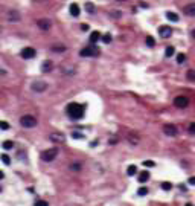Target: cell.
<instances>
[{
    "mask_svg": "<svg viewBox=\"0 0 195 206\" xmlns=\"http://www.w3.org/2000/svg\"><path fill=\"white\" fill-rule=\"evenodd\" d=\"M185 60H186V55H185V53H178V55H177V63H178V64L185 63Z\"/></svg>",
    "mask_w": 195,
    "mask_h": 206,
    "instance_id": "cell-23",
    "label": "cell"
},
{
    "mask_svg": "<svg viewBox=\"0 0 195 206\" xmlns=\"http://www.w3.org/2000/svg\"><path fill=\"white\" fill-rule=\"evenodd\" d=\"M163 131H165V134H168V136H175V134H177V127L168 124V125L163 127Z\"/></svg>",
    "mask_w": 195,
    "mask_h": 206,
    "instance_id": "cell-10",
    "label": "cell"
},
{
    "mask_svg": "<svg viewBox=\"0 0 195 206\" xmlns=\"http://www.w3.org/2000/svg\"><path fill=\"white\" fill-rule=\"evenodd\" d=\"M187 78L191 81H195V70H189L187 72Z\"/></svg>",
    "mask_w": 195,
    "mask_h": 206,
    "instance_id": "cell-31",
    "label": "cell"
},
{
    "mask_svg": "<svg viewBox=\"0 0 195 206\" xmlns=\"http://www.w3.org/2000/svg\"><path fill=\"white\" fill-rule=\"evenodd\" d=\"M72 138H75V139H84V134H81V133H76V131H73V133H72Z\"/></svg>",
    "mask_w": 195,
    "mask_h": 206,
    "instance_id": "cell-32",
    "label": "cell"
},
{
    "mask_svg": "<svg viewBox=\"0 0 195 206\" xmlns=\"http://www.w3.org/2000/svg\"><path fill=\"white\" fill-rule=\"evenodd\" d=\"M99 49L95 46V44H91V46H89V47H84L82 51L79 52V55L81 57H96V55H99Z\"/></svg>",
    "mask_w": 195,
    "mask_h": 206,
    "instance_id": "cell-3",
    "label": "cell"
},
{
    "mask_svg": "<svg viewBox=\"0 0 195 206\" xmlns=\"http://www.w3.org/2000/svg\"><path fill=\"white\" fill-rule=\"evenodd\" d=\"M192 35H194V38H195V31H194V32H192Z\"/></svg>",
    "mask_w": 195,
    "mask_h": 206,
    "instance_id": "cell-40",
    "label": "cell"
},
{
    "mask_svg": "<svg viewBox=\"0 0 195 206\" xmlns=\"http://www.w3.org/2000/svg\"><path fill=\"white\" fill-rule=\"evenodd\" d=\"M171 34H172V29L169 26H160L159 28V35L162 38H168V37H171Z\"/></svg>",
    "mask_w": 195,
    "mask_h": 206,
    "instance_id": "cell-9",
    "label": "cell"
},
{
    "mask_svg": "<svg viewBox=\"0 0 195 206\" xmlns=\"http://www.w3.org/2000/svg\"><path fill=\"white\" fill-rule=\"evenodd\" d=\"M81 29H82V31H89V25H81Z\"/></svg>",
    "mask_w": 195,
    "mask_h": 206,
    "instance_id": "cell-37",
    "label": "cell"
},
{
    "mask_svg": "<svg viewBox=\"0 0 195 206\" xmlns=\"http://www.w3.org/2000/svg\"><path fill=\"white\" fill-rule=\"evenodd\" d=\"M186 206H192V205H191V203H186Z\"/></svg>",
    "mask_w": 195,
    "mask_h": 206,
    "instance_id": "cell-41",
    "label": "cell"
},
{
    "mask_svg": "<svg viewBox=\"0 0 195 206\" xmlns=\"http://www.w3.org/2000/svg\"><path fill=\"white\" fill-rule=\"evenodd\" d=\"M146 44H148V46H154L155 44V41H154V38H153V37H146Z\"/></svg>",
    "mask_w": 195,
    "mask_h": 206,
    "instance_id": "cell-29",
    "label": "cell"
},
{
    "mask_svg": "<svg viewBox=\"0 0 195 206\" xmlns=\"http://www.w3.org/2000/svg\"><path fill=\"white\" fill-rule=\"evenodd\" d=\"M37 25H38V28L43 29V31H49L52 28V21L49 18H40L38 21H37Z\"/></svg>",
    "mask_w": 195,
    "mask_h": 206,
    "instance_id": "cell-7",
    "label": "cell"
},
{
    "mask_svg": "<svg viewBox=\"0 0 195 206\" xmlns=\"http://www.w3.org/2000/svg\"><path fill=\"white\" fill-rule=\"evenodd\" d=\"M101 38V34L97 31H95V32H91V35H90V41H91V44H95V43Z\"/></svg>",
    "mask_w": 195,
    "mask_h": 206,
    "instance_id": "cell-17",
    "label": "cell"
},
{
    "mask_svg": "<svg viewBox=\"0 0 195 206\" xmlns=\"http://www.w3.org/2000/svg\"><path fill=\"white\" fill-rule=\"evenodd\" d=\"M143 165H145V166H149V168H151V166H154L155 164H154L153 160H145V162H143Z\"/></svg>",
    "mask_w": 195,
    "mask_h": 206,
    "instance_id": "cell-35",
    "label": "cell"
},
{
    "mask_svg": "<svg viewBox=\"0 0 195 206\" xmlns=\"http://www.w3.org/2000/svg\"><path fill=\"white\" fill-rule=\"evenodd\" d=\"M0 160H2L5 165H9L11 164V157L8 154H2V156H0Z\"/></svg>",
    "mask_w": 195,
    "mask_h": 206,
    "instance_id": "cell-21",
    "label": "cell"
},
{
    "mask_svg": "<svg viewBox=\"0 0 195 206\" xmlns=\"http://www.w3.org/2000/svg\"><path fill=\"white\" fill-rule=\"evenodd\" d=\"M189 183H191V185H195V177H191V179H189Z\"/></svg>",
    "mask_w": 195,
    "mask_h": 206,
    "instance_id": "cell-38",
    "label": "cell"
},
{
    "mask_svg": "<svg viewBox=\"0 0 195 206\" xmlns=\"http://www.w3.org/2000/svg\"><path fill=\"white\" fill-rule=\"evenodd\" d=\"M166 17H168V20H171V21H178V15L175 12H171V11H168V12H166Z\"/></svg>",
    "mask_w": 195,
    "mask_h": 206,
    "instance_id": "cell-18",
    "label": "cell"
},
{
    "mask_svg": "<svg viewBox=\"0 0 195 206\" xmlns=\"http://www.w3.org/2000/svg\"><path fill=\"white\" fill-rule=\"evenodd\" d=\"M67 115L70 116V119H81L84 116V105L76 104V102H72V104L67 105Z\"/></svg>",
    "mask_w": 195,
    "mask_h": 206,
    "instance_id": "cell-1",
    "label": "cell"
},
{
    "mask_svg": "<svg viewBox=\"0 0 195 206\" xmlns=\"http://www.w3.org/2000/svg\"><path fill=\"white\" fill-rule=\"evenodd\" d=\"M52 51H53V52H64V51H66V46H61V44H53V46H52Z\"/></svg>",
    "mask_w": 195,
    "mask_h": 206,
    "instance_id": "cell-20",
    "label": "cell"
},
{
    "mask_svg": "<svg viewBox=\"0 0 195 206\" xmlns=\"http://www.w3.org/2000/svg\"><path fill=\"white\" fill-rule=\"evenodd\" d=\"M171 188H172V185H171L169 182H163V183H162V189H165V191H169Z\"/></svg>",
    "mask_w": 195,
    "mask_h": 206,
    "instance_id": "cell-26",
    "label": "cell"
},
{
    "mask_svg": "<svg viewBox=\"0 0 195 206\" xmlns=\"http://www.w3.org/2000/svg\"><path fill=\"white\" fill-rule=\"evenodd\" d=\"M137 194H139V196H146V194H148V188H145V186H142V188H139V191H137Z\"/></svg>",
    "mask_w": 195,
    "mask_h": 206,
    "instance_id": "cell-25",
    "label": "cell"
},
{
    "mask_svg": "<svg viewBox=\"0 0 195 206\" xmlns=\"http://www.w3.org/2000/svg\"><path fill=\"white\" fill-rule=\"evenodd\" d=\"M127 172H128V176H134V174L137 172V166H136V165H130L128 170H127Z\"/></svg>",
    "mask_w": 195,
    "mask_h": 206,
    "instance_id": "cell-19",
    "label": "cell"
},
{
    "mask_svg": "<svg viewBox=\"0 0 195 206\" xmlns=\"http://www.w3.org/2000/svg\"><path fill=\"white\" fill-rule=\"evenodd\" d=\"M174 47H172V46H168L166 47V57H172V55H174Z\"/></svg>",
    "mask_w": 195,
    "mask_h": 206,
    "instance_id": "cell-24",
    "label": "cell"
},
{
    "mask_svg": "<svg viewBox=\"0 0 195 206\" xmlns=\"http://www.w3.org/2000/svg\"><path fill=\"white\" fill-rule=\"evenodd\" d=\"M35 49H32V47H25V49L23 51H21V53H20V55L21 57H23L25 60H31V58H34L35 57Z\"/></svg>",
    "mask_w": 195,
    "mask_h": 206,
    "instance_id": "cell-8",
    "label": "cell"
},
{
    "mask_svg": "<svg viewBox=\"0 0 195 206\" xmlns=\"http://www.w3.org/2000/svg\"><path fill=\"white\" fill-rule=\"evenodd\" d=\"M187 104H189V101L186 96H177L174 99V105L178 108H185V107H187Z\"/></svg>",
    "mask_w": 195,
    "mask_h": 206,
    "instance_id": "cell-6",
    "label": "cell"
},
{
    "mask_svg": "<svg viewBox=\"0 0 195 206\" xmlns=\"http://www.w3.org/2000/svg\"><path fill=\"white\" fill-rule=\"evenodd\" d=\"M64 139H66V136L59 131H53L50 134V140H53V142H64Z\"/></svg>",
    "mask_w": 195,
    "mask_h": 206,
    "instance_id": "cell-11",
    "label": "cell"
},
{
    "mask_svg": "<svg viewBox=\"0 0 195 206\" xmlns=\"http://www.w3.org/2000/svg\"><path fill=\"white\" fill-rule=\"evenodd\" d=\"M148 179H149V172H148V171H143V172H140V176L137 177V180H139L140 183H145Z\"/></svg>",
    "mask_w": 195,
    "mask_h": 206,
    "instance_id": "cell-16",
    "label": "cell"
},
{
    "mask_svg": "<svg viewBox=\"0 0 195 206\" xmlns=\"http://www.w3.org/2000/svg\"><path fill=\"white\" fill-rule=\"evenodd\" d=\"M34 206H49V203H47V202H44V200H37Z\"/></svg>",
    "mask_w": 195,
    "mask_h": 206,
    "instance_id": "cell-30",
    "label": "cell"
},
{
    "mask_svg": "<svg viewBox=\"0 0 195 206\" xmlns=\"http://www.w3.org/2000/svg\"><path fill=\"white\" fill-rule=\"evenodd\" d=\"M8 18L11 21H18L20 20V14L17 12V11H9V12H8Z\"/></svg>",
    "mask_w": 195,
    "mask_h": 206,
    "instance_id": "cell-14",
    "label": "cell"
},
{
    "mask_svg": "<svg viewBox=\"0 0 195 206\" xmlns=\"http://www.w3.org/2000/svg\"><path fill=\"white\" fill-rule=\"evenodd\" d=\"M0 128H2V130H9V124L8 122H0Z\"/></svg>",
    "mask_w": 195,
    "mask_h": 206,
    "instance_id": "cell-33",
    "label": "cell"
},
{
    "mask_svg": "<svg viewBox=\"0 0 195 206\" xmlns=\"http://www.w3.org/2000/svg\"><path fill=\"white\" fill-rule=\"evenodd\" d=\"M79 12H81V11H79V6H78L76 3H72V5H70V14H72L73 17H78Z\"/></svg>",
    "mask_w": 195,
    "mask_h": 206,
    "instance_id": "cell-15",
    "label": "cell"
},
{
    "mask_svg": "<svg viewBox=\"0 0 195 206\" xmlns=\"http://www.w3.org/2000/svg\"><path fill=\"white\" fill-rule=\"evenodd\" d=\"M2 147H3L5 150H11V148H12V147H14V144H12V142H11V140H5V142L2 144Z\"/></svg>",
    "mask_w": 195,
    "mask_h": 206,
    "instance_id": "cell-22",
    "label": "cell"
},
{
    "mask_svg": "<svg viewBox=\"0 0 195 206\" xmlns=\"http://www.w3.org/2000/svg\"><path fill=\"white\" fill-rule=\"evenodd\" d=\"M52 69H53V63L50 61V60L43 61V64H41V72H50Z\"/></svg>",
    "mask_w": 195,
    "mask_h": 206,
    "instance_id": "cell-13",
    "label": "cell"
},
{
    "mask_svg": "<svg viewBox=\"0 0 195 206\" xmlns=\"http://www.w3.org/2000/svg\"><path fill=\"white\" fill-rule=\"evenodd\" d=\"M102 41H104V43H107V44H108V43H111V35H110V34L102 35Z\"/></svg>",
    "mask_w": 195,
    "mask_h": 206,
    "instance_id": "cell-27",
    "label": "cell"
},
{
    "mask_svg": "<svg viewBox=\"0 0 195 206\" xmlns=\"http://www.w3.org/2000/svg\"><path fill=\"white\" fill-rule=\"evenodd\" d=\"M185 14L187 17H195V3H189L185 8Z\"/></svg>",
    "mask_w": 195,
    "mask_h": 206,
    "instance_id": "cell-12",
    "label": "cell"
},
{
    "mask_svg": "<svg viewBox=\"0 0 195 206\" xmlns=\"http://www.w3.org/2000/svg\"><path fill=\"white\" fill-rule=\"evenodd\" d=\"M189 133H191V134H195V122H192L191 125H189Z\"/></svg>",
    "mask_w": 195,
    "mask_h": 206,
    "instance_id": "cell-34",
    "label": "cell"
},
{
    "mask_svg": "<svg viewBox=\"0 0 195 206\" xmlns=\"http://www.w3.org/2000/svg\"><path fill=\"white\" fill-rule=\"evenodd\" d=\"M31 87H32L34 92H44L47 89V84L44 83V81H34Z\"/></svg>",
    "mask_w": 195,
    "mask_h": 206,
    "instance_id": "cell-5",
    "label": "cell"
},
{
    "mask_svg": "<svg viewBox=\"0 0 195 206\" xmlns=\"http://www.w3.org/2000/svg\"><path fill=\"white\" fill-rule=\"evenodd\" d=\"M3 176H5V174H3V171H0V180L3 179Z\"/></svg>",
    "mask_w": 195,
    "mask_h": 206,
    "instance_id": "cell-39",
    "label": "cell"
},
{
    "mask_svg": "<svg viewBox=\"0 0 195 206\" xmlns=\"http://www.w3.org/2000/svg\"><path fill=\"white\" fill-rule=\"evenodd\" d=\"M57 154H58L57 148H49V150H46V151H43V153H41V159L44 162H52L57 157Z\"/></svg>",
    "mask_w": 195,
    "mask_h": 206,
    "instance_id": "cell-4",
    "label": "cell"
},
{
    "mask_svg": "<svg viewBox=\"0 0 195 206\" xmlns=\"http://www.w3.org/2000/svg\"><path fill=\"white\" fill-rule=\"evenodd\" d=\"M20 124L25 128H34V127H37V119L32 115H25L20 118Z\"/></svg>",
    "mask_w": 195,
    "mask_h": 206,
    "instance_id": "cell-2",
    "label": "cell"
},
{
    "mask_svg": "<svg viewBox=\"0 0 195 206\" xmlns=\"http://www.w3.org/2000/svg\"><path fill=\"white\" fill-rule=\"evenodd\" d=\"M72 168H73V170H79V168H81V165L78 164V162H75V165H72Z\"/></svg>",
    "mask_w": 195,
    "mask_h": 206,
    "instance_id": "cell-36",
    "label": "cell"
},
{
    "mask_svg": "<svg viewBox=\"0 0 195 206\" xmlns=\"http://www.w3.org/2000/svg\"><path fill=\"white\" fill-rule=\"evenodd\" d=\"M85 9H87V12H95L93 3H85Z\"/></svg>",
    "mask_w": 195,
    "mask_h": 206,
    "instance_id": "cell-28",
    "label": "cell"
}]
</instances>
